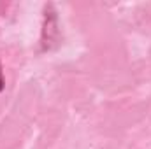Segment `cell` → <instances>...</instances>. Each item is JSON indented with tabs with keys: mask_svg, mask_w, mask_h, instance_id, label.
I'll list each match as a JSON object with an SVG mask.
<instances>
[{
	"mask_svg": "<svg viewBox=\"0 0 151 149\" xmlns=\"http://www.w3.org/2000/svg\"><path fill=\"white\" fill-rule=\"evenodd\" d=\"M55 35H58V21L56 14L51 11V5H46L44 14V28H42V49H49L51 42H55Z\"/></svg>",
	"mask_w": 151,
	"mask_h": 149,
	"instance_id": "1",
	"label": "cell"
},
{
	"mask_svg": "<svg viewBox=\"0 0 151 149\" xmlns=\"http://www.w3.org/2000/svg\"><path fill=\"white\" fill-rule=\"evenodd\" d=\"M5 88V79H4V70H2V62H0V93Z\"/></svg>",
	"mask_w": 151,
	"mask_h": 149,
	"instance_id": "2",
	"label": "cell"
}]
</instances>
